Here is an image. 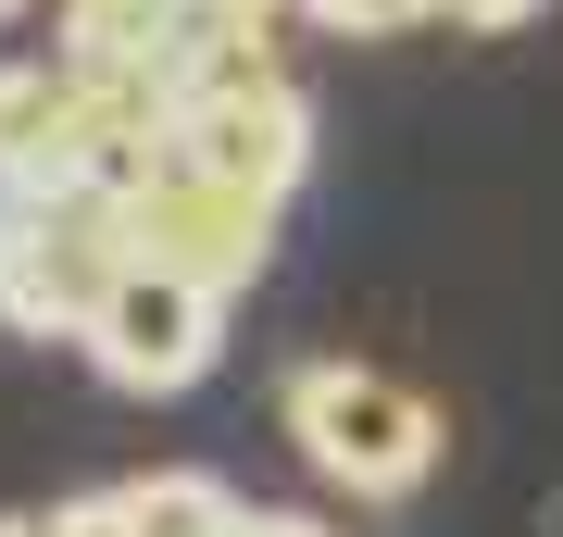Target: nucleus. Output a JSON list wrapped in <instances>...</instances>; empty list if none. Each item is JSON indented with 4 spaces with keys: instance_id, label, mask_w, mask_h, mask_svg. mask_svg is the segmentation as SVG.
Here are the masks:
<instances>
[{
    "instance_id": "f257e3e1",
    "label": "nucleus",
    "mask_w": 563,
    "mask_h": 537,
    "mask_svg": "<svg viewBox=\"0 0 563 537\" xmlns=\"http://www.w3.org/2000/svg\"><path fill=\"white\" fill-rule=\"evenodd\" d=\"M288 438H301V462L325 488L401 500V488H426V462H439V413H426L401 376H376V362H301V376H288Z\"/></svg>"
},
{
    "instance_id": "f03ea898",
    "label": "nucleus",
    "mask_w": 563,
    "mask_h": 537,
    "mask_svg": "<svg viewBox=\"0 0 563 537\" xmlns=\"http://www.w3.org/2000/svg\"><path fill=\"white\" fill-rule=\"evenodd\" d=\"M139 276V250H125V188L76 176V188H25V250L13 276H0V325H25V338H88V313Z\"/></svg>"
},
{
    "instance_id": "7ed1b4c3",
    "label": "nucleus",
    "mask_w": 563,
    "mask_h": 537,
    "mask_svg": "<svg viewBox=\"0 0 563 537\" xmlns=\"http://www.w3.org/2000/svg\"><path fill=\"white\" fill-rule=\"evenodd\" d=\"M125 250L151 276H188L213 300H239L263 262H276V200L263 188H225V176H188V163H151L125 188Z\"/></svg>"
},
{
    "instance_id": "20e7f679",
    "label": "nucleus",
    "mask_w": 563,
    "mask_h": 537,
    "mask_svg": "<svg viewBox=\"0 0 563 537\" xmlns=\"http://www.w3.org/2000/svg\"><path fill=\"white\" fill-rule=\"evenodd\" d=\"M213 338H225V300L139 262V276H125L101 313H88V338H76V350L101 362L125 400H176V388H201V376H213Z\"/></svg>"
},
{
    "instance_id": "39448f33",
    "label": "nucleus",
    "mask_w": 563,
    "mask_h": 537,
    "mask_svg": "<svg viewBox=\"0 0 563 537\" xmlns=\"http://www.w3.org/2000/svg\"><path fill=\"white\" fill-rule=\"evenodd\" d=\"M163 163L288 200V188H301V163H313V100L288 88V76H276V88H239V100H176V125H163Z\"/></svg>"
},
{
    "instance_id": "423d86ee",
    "label": "nucleus",
    "mask_w": 563,
    "mask_h": 537,
    "mask_svg": "<svg viewBox=\"0 0 563 537\" xmlns=\"http://www.w3.org/2000/svg\"><path fill=\"white\" fill-rule=\"evenodd\" d=\"M51 63H76L101 88L176 100V0H63V51Z\"/></svg>"
},
{
    "instance_id": "0eeeda50",
    "label": "nucleus",
    "mask_w": 563,
    "mask_h": 537,
    "mask_svg": "<svg viewBox=\"0 0 563 537\" xmlns=\"http://www.w3.org/2000/svg\"><path fill=\"white\" fill-rule=\"evenodd\" d=\"M125 513H139V537H239L251 513L225 500L213 476H188V462H163V476H125Z\"/></svg>"
},
{
    "instance_id": "6e6552de",
    "label": "nucleus",
    "mask_w": 563,
    "mask_h": 537,
    "mask_svg": "<svg viewBox=\"0 0 563 537\" xmlns=\"http://www.w3.org/2000/svg\"><path fill=\"white\" fill-rule=\"evenodd\" d=\"M239 38H276V0H176V63L188 51H239Z\"/></svg>"
},
{
    "instance_id": "1a4fd4ad",
    "label": "nucleus",
    "mask_w": 563,
    "mask_h": 537,
    "mask_svg": "<svg viewBox=\"0 0 563 537\" xmlns=\"http://www.w3.org/2000/svg\"><path fill=\"white\" fill-rule=\"evenodd\" d=\"M313 25H339V38H401V25H426L439 0H301Z\"/></svg>"
},
{
    "instance_id": "9d476101",
    "label": "nucleus",
    "mask_w": 563,
    "mask_h": 537,
    "mask_svg": "<svg viewBox=\"0 0 563 537\" xmlns=\"http://www.w3.org/2000/svg\"><path fill=\"white\" fill-rule=\"evenodd\" d=\"M51 525H63V537H139V513H125V488H88V500H63Z\"/></svg>"
},
{
    "instance_id": "9b49d317",
    "label": "nucleus",
    "mask_w": 563,
    "mask_h": 537,
    "mask_svg": "<svg viewBox=\"0 0 563 537\" xmlns=\"http://www.w3.org/2000/svg\"><path fill=\"white\" fill-rule=\"evenodd\" d=\"M439 13H451V25H476V38H514V25H526V13H551V0H439Z\"/></svg>"
},
{
    "instance_id": "f8f14e48",
    "label": "nucleus",
    "mask_w": 563,
    "mask_h": 537,
    "mask_svg": "<svg viewBox=\"0 0 563 537\" xmlns=\"http://www.w3.org/2000/svg\"><path fill=\"white\" fill-rule=\"evenodd\" d=\"M239 537H325V525H313V513H251Z\"/></svg>"
},
{
    "instance_id": "ddd939ff",
    "label": "nucleus",
    "mask_w": 563,
    "mask_h": 537,
    "mask_svg": "<svg viewBox=\"0 0 563 537\" xmlns=\"http://www.w3.org/2000/svg\"><path fill=\"white\" fill-rule=\"evenodd\" d=\"M0 537H63V525L51 513H0Z\"/></svg>"
},
{
    "instance_id": "4468645a",
    "label": "nucleus",
    "mask_w": 563,
    "mask_h": 537,
    "mask_svg": "<svg viewBox=\"0 0 563 537\" xmlns=\"http://www.w3.org/2000/svg\"><path fill=\"white\" fill-rule=\"evenodd\" d=\"M539 537H563V500H551V525H539Z\"/></svg>"
},
{
    "instance_id": "2eb2a0df",
    "label": "nucleus",
    "mask_w": 563,
    "mask_h": 537,
    "mask_svg": "<svg viewBox=\"0 0 563 537\" xmlns=\"http://www.w3.org/2000/svg\"><path fill=\"white\" fill-rule=\"evenodd\" d=\"M0 13H25V0H0Z\"/></svg>"
}]
</instances>
